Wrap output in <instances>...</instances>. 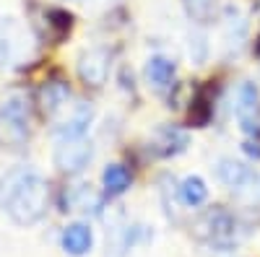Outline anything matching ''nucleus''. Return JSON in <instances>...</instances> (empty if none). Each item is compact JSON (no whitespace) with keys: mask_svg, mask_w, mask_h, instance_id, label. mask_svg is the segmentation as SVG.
I'll return each mask as SVG.
<instances>
[{"mask_svg":"<svg viewBox=\"0 0 260 257\" xmlns=\"http://www.w3.org/2000/svg\"><path fill=\"white\" fill-rule=\"evenodd\" d=\"M237 231H240V224L221 205H213V208L203 210L192 221V237L203 244H211V247H232L237 242Z\"/></svg>","mask_w":260,"mask_h":257,"instance_id":"7ed1b4c3","label":"nucleus"},{"mask_svg":"<svg viewBox=\"0 0 260 257\" xmlns=\"http://www.w3.org/2000/svg\"><path fill=\"white\" fill-rule=\"evenodd\" d=\"M68 101H71V86L60 76H50L37 91V104H39V109L45 117L62 115L68 109Z\"/></svg>","mask_w":260,"mask_h":257,"instance_id":"0eeeda50","label":"nucleus"},{"mask_svg":"<svg viewBox=\"0 0 260 257\" xmlns=\"http://www.w3.org/2000/svg\"><path fill=\"white\" fill-rule=\"evenodd\" d=\"M60 247L65 254L71 257H83L89 254L91 247H94V229L83 221H76V224H68L60 234Z\"/></svg>","mask_w":260,"mask_h":257,"instance_id":"9b49d317","label":"nucleus"},{"mask_svg":"<svg viewBox=\"0 0 260 257\" xmlns=\"http://www.w3.org/2000/svg\"><path fill=\"white\" fill-rule=\"evenodd\" d=\"M226 39L229 45L234 42V45H242V39L247 36V21L245 16L240 13V8H226Z\"/></svg>","mask_w":260,"mask_h":257,"instance_id":"aec40b11","label":"nucleus"},{"mask_svg":"<svg viewBox=\"0 0 260 257\" xmlns=\"http://www.w3.org/2000/svg\"><path fill=\"white\" fill-rule=\"evenodd\" d=\"M94 159V143L86 138H68V140H57V148L52 154V164L60 174L65 177H78L81 171Z\"/></svg>","mask_w":260,"mask_h":257,"instance_id":"20e7f679","label":"nucleus"},{"mask_svg":"<svg viewBox=\"0 0 260 257\" xmlns=\"http://www.w3.org/2000/svg\"><path fill=\"white\" fill-rule=\"evenodd\" d=\"M182 6L190 21L206 26L208 21H213L216 11H219V0H182Z\"/></svg>","mask_w":260,"mask_h":257,"instance_id":"6ab92c4d","label":"nucleus"},{"mask_svg":"<svg viewBox=\"0 0 260 257\" xmlns=\"http://www.w3.org/2000/svg\"><path fill=\"white\" fill-rule=\"evenodd\" d=\"M187 50H190V60L195 62V65H203L206 57H208V42H206V36L203 34H190Z\"/></svg>","mask_w":260,"mask_h":257,"instance_id":"412c9836","label":"nucleus"},{"mask_svg":"<svg viewBox=\"0 0 260 257\" xmlns=\"http://www.w3.org/2000/svg\"><path fill=\"white\" fill-rule=\"evenodd\" d=\"M0 208L16 226H34L50 208V187L31 166L8 169L0 177Z\"/></svg>","mask_w":260,"mask_h":257,"instance_id":"f257e3e1","label":"nucleus"},{"mask_svg":"<svg viewBox=\"0 0 260 257\" xmlns=\"http://www.w3.org/2000/svg\"><path fill=\"white\" fill-rule=\"evenodd\" d=\"M102 208H104V195L86 182L65 187V192H62V210L83 213V216H99Z\"/></svg>","mask_w":260,"mask_h":257,"instance_id":"6e6552de","label":"nucleus"},{"mask_svg":"<svg viewBox=\"0 0 260 257\" xmlns=\"http://www.w3.org/2000/svg\"><path fill=\"white\" fill-rule=\"evenodd\" d=\"M102 185H104L107 195L115 198V195H122V192L133 185V174H130V169L122 166V164H110L102 171Z\"/></svg>","mask_w":260,"mask_h":257,"instance_id":"2eb2a0df","label":"nucleus"},{"mask_svg":"<svg viewBox=\"0 0 260 257\" xmlns=\"http://www.w3.org/2000/svg\"><path fill=\"white\" fill-rule=\"evenodd\" d=\"M234 115L240 127L247 135H255L260 127V91L252 81H242L240 89H237V106Z\"/></svg>","mask_w":260,"mask_h":257,"instance_id":"423d86ee","label":"nucleus"},{"mask_svg":"<svg viewBox=\"0 0 260 257\" xmlns=\"http://www.w3.org/2000/svg\"><path fill=\"white\" fill-rule=\"evenodd\" d=\"M175 76H177L175 60H169L164 55H154L146 62V81L154 86L156 91H167L169 86L175 83Z\"/></svg>","mask_w":260,"mask_h":257,"instance_id":"ddd939ff","label":"nucleus"},{"mask_svg":"<svg viewBox=\"0 0 260 257\" xmlns=\"http://www.w3.org/2000/svg\"><path fill=\"white\" fill-rule=\"evenodd\" d=\"M242 148H245V154H247V156H252V159H260V143H257V140H247Z\"/></svg>","mask_w":260,"mask_h":257,"instance_id":"4be33fe9","label":"nucleus"},{"mask_svg":"<svg viewBox=\"0 0 260 257\" xmlns=\"http://www.w3.org/2000/svg\"><path fill=\"white\" fill-rule=\"evenodd\" d=\"M213 117V101L208 96V91H198L190 99V112H187V122L192 127H206Z\"/></svg>","mask_w":260,"mask_h":257,"instance_id":"f3484780","label":"nucleus"},{"mask_svg":"<svg viewBox=\"0 0 260 257\" xmlns=\"http://www.w3.org/2000/svg\"><path fill=\"white\" fill-rule=\"evenodd\" d=\"M187 143H190V138L182 127L161 125V127H156V133L151 135L148 148H151V154L159 156V159H172V156H180L187 148Z\"/></svg>","mask_w":260,"mask_h":257,"instance_id":"9d476101","label":"nucleus"},{"mask_svg":"<svg viewBox=\"0 0 260 257\" xmlns=\"http://www.w3.org/2000/svg\"><path fill=\"white\" fill-rule=\"evenodd\" d=\"M37 26H39L42 36L50 39L52 45H57V42H62L65 36L71 34L73 16L68 11H62V8H45V11H42V21Z\"/></svg>","mask_w":260,"mask_h":257,"instance_id":"f8f14e48","label":"nucleus"},{"mask_svg":"<svg viewBox=\"0 0 260 257\" xmlns=\"http://www.w3.org/2000/svg\"><path fill=\"white\" fill-rule=\"evenodd\" d=\"M110 50L104 47H91V50H83L78 55V62H76V70H78V78L86 89H102L110 78Z\"/></svg>","mask_w":260,"mask_h":257,"instance_id":"39448f33","label":"nucleus"},{"mask_svg":"<svg viewBox=\"0 0 260 257\" xmlns=\"http://www.w3.org/2000/svg\"><path fill=\"white\" fill-rule=\"evenodd\" d=\"M177 195H180V200H182L187 208H198V205H203V203L208 200V185H206L203 177L190 174V177H185V179L180 182Z\"/></svg>","mask_w":260,"mask_h":257,"instance_id":"dca6fc26","label":"nucleus"},{"mask_svg":"<svg viewBox=\"0 0 260 257\" xmlns=\"http://www.w3.org/2000/svg\"><path fill=\"white\" fill-rule=\"evenodd\" d=\"M257 13H260V6H257Z\"/></svg>","mask_w":260,"mask_h":257,"instance_id":"5701e85b","label":"nucleus"},{"mask_svg":"<svg viewBox=\"0 0 260 257\" xmlns=\"http://www.w3.org/2000/svg\"><path fill=\"white\" fill-rule=\"evenodd\" d=\"M18 42V24L13 18H0V65L11 62Z\"/></svg>","mask_w":260,"mask_h":257,"instance_id":"a211bd4d","label":"nucleus"},{"mask_svg":"<svg viewBox=\"0 0 260 257\" xmlns=\"http://www.w3.org/2000/svg\"><path fill=\"white\" fill-rule=\"evenodd\" d=\"M94 120V106L86 104V101H76L68 104L65 109V117L55 125V135L57 140H68V138H83L89 125Z\"/></svg>","mask_w":260,"mask_h":257,"instance_id":"1a4fd4ad","label":"nucleus"},{"mask_svg":"<svg viewBox=\"0 0 260 257\" xmlns=\"http://www.w3.org/2000/svg\"><path fill=\"white\" fill-rule=\"evenodd\" d=\"M31 135V99L24 89H13L0 99V148L24 151Z\"/></svg>","mask_w":260,"mask_h":257,"instance_id":"f03ea898","label":"nucleus"},{"mask_svg":"<svg viewBox=\"0 0 260 257\" xmlns=\"http://www.w3.org/2000/svg\"><path fill=\"white\" fill-rule=\"evenodd\" d=\"M216 177H219L221 185H226L229 190H242L247 182H250V166H245L242 161H234L229 156L219 159L216 164Z\"/></svg>","mask_w":260,"mask_h":257,"instance_id":"4468645a","label":"nucleus"}]
</instances>
